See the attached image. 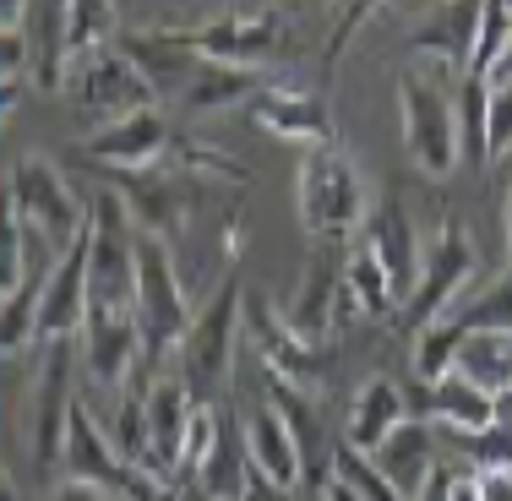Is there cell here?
I'll return each instance as SVG.
<instances>
[{"instance_id":"9c48e42d","label":"cell","mask_w":512,"mask_h":501,"mask_svg":"<svg viewBox=\"0 0 512 501\" xmlns=\"http://www.w3.org/2000/svg\"><path fill=\"white\" fill-rule=\"evenodd\" d=\"M240 327H246L256 360L267 365V382L300 387V393H316L327 376V349H311L306 338L289 327V316L278 311L262 289H246V305H240Z\"/></svg>"},{"instance_id":"8992f818","label":"cell","mask_w":512,"mask_h":501,"mask_svg":"<svg viewBox=\"0 0 512 501\" xmlns=\"http://www.w3.org/2000/svg\"><path fill=\"white\" fill-rule=\"evenodd\" d=\"M398 126H404V153L420 175L447 180L463 164L458 109L442 82H431L425 71H404L398 77Z\"/></svg>"},{"instance_id":"ac0fdd59","label":"cell","mask_w":512,"mask_h":501,"mask_svg":"<svg viewBox=\"0 0 512 501\" xmlns=\"http://www.w3.org/2000/svg\"><path fill=\"white\" fill-rule=\"evenodd\" d=\"M169 142H175V131H169L164 109H137V115L126 120H109V126H93L88 137H82V153L93 158V164H104V175H120V169H153L158 158L169 153Z\"/></svg>"},{"instance_id":"f1b7e54d","label":"cell","mask_w":512,"mask_h":501,"mask_svg":"<svg viewBox=\"0 0 512 501\" xmlns=\"http://www.w3.org/2000/svg\"><path fill=\"white\" fill-rule=\"evenodd\" d=\"M453 371L463 382H474L480 393H491L496 403H507L512 398V338L507 333H469Z\"/></svg>"},{"instance_id":"603a6c76","label":"cell","mask_w":512,"mask_h":501,"mask_svg":"<svg viewBox=\"0 0 512 501\" xmlns=\"http://www.w3.org/2000/svg\"><path fill=\"white\" fill-rule=\"evenodd\" d=\"M246 485H251V452H246V425L240 414L224 403V425H218V442L213 452L202 458V469L191 474L180 491H197L207 501H246Z\"/></svg>"},{"instance_id":"52a82bcc","label":"cell","mask_w":512,"mask_h":501,"mask_svg":"<svg viewBox=\"0 0 512 501\" xmlns=\"http://www.w3.org/2000/svg\"><path fill=\"white\" fill-rule=\"evenodd\" d=\"M474 267H480V251H474L469 229H463L458 218H442L436 235L425 240L420 284H414V295L404 300V311H398V327H404V333H425V327H436L442 316H453L463 284L474 278Z\"/></svg>"},{"instance_id":"3957f363","label":"cell","mask_w":512,"mask_h":501,"mask_svg":"<svg viewBox=\"0 0 512 501\" xmlns=\"http://www.w3.org/2000/svg\"><path fill=\"white\" fill-rule=\"evenodd\" d=\"M240 305H246V284H240V273H224V278H218V289L202 300L197 322H191L186 344H180V354H175V376L191 387V398H197V403H218V393L229 387Z\"/></svg>"},{"instance_id":"f546056e","label":"cell","mask_w":512,"mask_h":501,"mask_svg":"<svg viewBox=\"0 0 512 501\" xmlns=\"http://www.w3.org/2000/svg\"><path fill=\"white\" fill-rule=\"evenodd\" d=\"M267 82L262 71H246V66H218V60H202V71L191 77V88L180 93V104L191 115H213V109H229V104H246L256 99Z\"/></svg>"},{"instance_id":"484cf974","label":"cell","mask_w":512,"mask_h":501,"mask_svg":"<svg viewBox=\"0 0 512 501\" xmlns=\"http://www.w3.org/2000/svg\"><path fill=\"white\" fill-rule=\"evenodd\" d=\"M131 463H120V452L109 447V431L99 420H93V409L77 398V409H71V436H66V469H60V480H77V485H104V491H115L120 474H126Z\"/></svg>"},{"instance_id":"1f68e13d","label":"cell","mask_w":512,"mask_h":501,"mask_svg":"<svg viewBox=\"0 0 512 501\" xmlns=\"http://www.w3.org/2000/svg\"><path fill=\"white\" fill-rule=\"evenodd\" d=\"M120 11L104 6V0H71L66 11V44H71V66H82L88 55L109 50V44L120 39Z\"/></svg>"},{"instance_id":"ffe728a7","label":"cell","mask_w":512,"mask_h":501,"mask_svg":"<svg viewBox=\"0 0 512 501\" xmlns=\"http://www.w3.org/2000/svg\"><path fill=\"white\" fill-rule=\"evenodd\" d=\"M251 115L262 131L284 142H300V148H333L338 142V120H333V104L322 93H306V88H262L251 99Z\"/></svg>"},{"instance_id":"f35d334b","label":"cell","mask_w":512,"mask_h":501,"mask_svg":"<svg viewBox=\"0 0 512 501\" xmlns=\"http://www.w3.org/2000/svg\"><path fill=\"white\" fill-rule=\"evenodd\" d=\"M469 463L474 469H512V425L496 420L491 431L469 436Z\"/></svg>"},{"instance_id":"7dc6e473","label":"cell","mask_w":512,"mask_h":501,"mask_svg":"<svg viewBox=\"0 0 512 501\" xmlns=\"http://www.w3.org/2000/svg\"><path fill=\"white\" fill-rule=\"evenodd\" d=\"M322 501H360V496H355V491H344V485H333V491H327Z\"/></svg>"},{"instance_id":"277c9868","label":"cell","mask_w":512,"mask_h":501,"mask_svg":"<svg viewBox=\"0 0 512 501\" xmlns=\"http://www.w3.org/2000/svg\"><path fill=\"white\" fill-rule=\"evenodd\" d=\"M71 344H44L39 349V371L28 382V403H22V436H28V458L39 480L60 485L66 469V436H71Z\"/></svg>"},{"instance_id":"bcb514c9","label":"cell","mask_w":512,"mask_h":501,"mask_svg":"<svg viewBox=\"0 0 512 501\" xmlns=\"http://www.w3.org/2000/svg\"><path fill=\"white\" fill-rule=\"evenodd\" d=\"M453 501H485V496H480V469H458V480H453Z\"/></svg>"},{"instance_id":"cb8c5ba5","label":"cell","mask_w":512,"mask_h":501,"mask_svg":"<svg viewBox=\"0 0 512 501\" xmlns=\"http://www.w3.org/2000/svg\"><path fill=\"white\" fill-rule=\"evenodd\" d=\"M404 420H409V398H404V387L387 382V376H371V382H360V393L349 398V414H344V447H355V452H365V458H371V452L382 447Z\"/></svg>"},{"instance_id":"d590c367","label":"cell","mask_w":512,"mask_h":501,"mask_svg":"<svg viewBox=\"0 0 512 501\" xmlns=\"http://www.w3.org/2000/svg\"><path fill=\"white\" fill-rule=\"evenodd\" d=\"M463 164H491V82L463 77V115H458Z\"/></svg>"},{"instance_id":"7c38bea8","label":"cell","mask_w":512,"mask_h":501,"mask_svg":"<svg viewBox=\"0 0 512 501\" xmlns=\"http://www.w3.org/2000/svg\"><path fill=\"white\" fill-rule=\"evenodd\" d=\"M262 398L273 403L278 414H284L289 436H295V452H300V491L327 496V491H333V463H338V447H344V436L327 431L322 409H316L311 393H300V387L267 382Z\"/></svg>"},{"instance_id":"6da1fadb","label":"cell","mask_w":512,"mask_h":501,"mask_svg":"<svg viewBox=\"0 0 512 501\" xmlns=\"http://www.w3.org/2000/svg\"><path fill=\"white\" fill-rule=\"evenodd\" d=\"M295 207H300V224H306L311 246L316 240H355L365 213H371V191H365L360 164L344 148H311L300 153L295 164Z\"/></svg>"},{"instance_id":"5b68a950","label":"cell","mask_w":512,"mask_h":501,"mask_svg":"<svg viewBox=\"0 0 512 501\" xmlns=\"http://www.w3.org/2000/svg\"><path fill=\"white\" fill-rule=\"evenodd\" d=\"M6 213H17L22 224H33L44 240H50L55 251H71L82 240V229H88V207L77 202V191H71V180L60 175L55 158L44 153H22L11 158V175H6Z\"/></svg>"},{"instance_id":"60d3db41","label":"cell","mask_w":512,"mask_h":501,"mask_svg":"<svg viewBox=\"0 0 512 501\" xmlns=\"http://www.w3.org/2000/svg\"><path fill=\"white\" fill-rule=\"evenodd\" d=\"M512 153V82H491V158Z\"/></svg>"},{"instance_id":"4316f807","label":"cell","mask_w":512,"mask_h":501,"mask_svg":"<svg viewBox=\"0 0 512 501\" xmlns=\"http://www.w3.org/2000/svg\"><path fill=\"white\" fill-rule=\"evenodd\" d=\"M420 409H425V420L431 425H447V431H458V436H480V431H491L502 414H496V398L491 393H480L474 382H463V376H442V382H425L420 387Z\"/></svg>"},{"instance_id":"7bdbcfd3","label":"cell","mask_w":512,"mask_h":501,"mask_svg":"<svg viewBox=\"0 0 512 501\" xmlns=\"http://www.w3.org/2000/svg\"><path fill=\"white\" fill-rule=\"evenodd\" d=\"M480 496L485 501H512V469H480Z\"/></svg>"},{"instance_id":"83f0119b","label":"cell","mask_w":512,"mask_h":501,"mask_svg":"<svg viewBox=\"0 0 512 501\" xmlns=\"http://www.w3.org/2000/svg\"><path fill=\"white\" fill-rule=\"evenodd\" d=\"M66 11L60 0L50 6H28V22H22V33H28V77L39 82V93H60L71 82V44H66Z\"/></svg>"},{"instance_id":"8d00e7d4","label":"cell","mask_w":512,"mask_h":501,"mask_svg":"<svg viewBox=\"0 0 512 501\" xmlns=\"http://www.w3.org/2000/svg\"><path fill=\"white\" fill-rule=\"evenodd\" d=\"M507 50H512V6L491 0V6H480V33H474V66H469V77L491 82L496 66L507 60Z\"/></svg>"},{"instance_id":"d6a6232c","label":"cell","mask_w":512,"mask_h":501,"mask_svg":"<svg viewBox=\"0 0 512 501\" xmlns=\"http://www.w3.org/2000/svg\"><path fill=\"white\" fill-rule=\"evenodd\" d=\"M442 322L453 327L458 338H469V333H507L512 338V267L485 289V295L463 300L453 316H442Z\"/></svg>"},{"instance_id":"d6986e66","label":"cell","mask_w":512,"mask_h":501,"mask_svg":"<svg viewBox=\"0 0 512 501\" xmlns=\"http://www.w3.org/2000/svg\"><path fill=\"white\" fill-rule=\"evenodd\" d=\"M191 414L197 398L180 376H153L148 387V474L164 485H180V458H186Z\"/></svg>"},{"instance_id":"681fc988","label":"cell","mask_w":512,"mask_h":501,"mask_svg":"<svg viewBox=\"0 0 512 501\" xmlns=\"http://www.w3.org/2000/svg\"><path fill=\"white\" fill-rule=\"evenodd\" d=\"M496 414H502V425H512V398H507V403H496Z\"/></svg>"},{"instance_id":"b9f144b4","label":"cell","mask_w":512,"mask_h":501,"mask_svg":"<svg viewBox=\"0 0 512 501\" xmlns=\"http://www.w3.org/2000/svg\"><path fill=\"white\" fill-rule=\"evenodd\" d=\"M50 501H120L115 491H104V485H77V480H60Z\"/></svg>"},{"instance_id":"4dcf8cb0","label":"cell","mask_w":512,"mask_h":501,"mask_svg":"<svg viewBox=\"0 0 512 501\" xmlns=\"http://www.w3.org/2000/svg\"><path fill=\"white\" fill-rule=\"evenodd\" d=\"M148 387L153 376H131V387H120L115 398V420H109V447L120 452V463L148 469Z\"/></svg>"},{"instance_id":"7a4b0ae2","label":"cell","mask_w":512,"mask_h":501,"mask_svg":"<svg viewBox=\"0 0 512 501\" xmlns=\"http://www.w3.org/2000/svg\"><path fill=\"white\" fill-rule=\"evenodd\" d=\"M137 327H142V376H158V360H175L180 344H186L191 311L186 284L175 273V246L158 235H142L137 229Z\"/></svg>"},{"instance_id":"f907efd6","label":"cell","mask_w":512,"mask_h":501,"mask_svg":"<svg viewBox=\"0 0 512 501\" xmlns=\"http://www.w3.org/2000/svg\"><path fill=\"white\" fill-rule=\"evenodd\" d=\"M6 501H17V480H6Z\"/></svg>"},{"instance_id":"e0dca14e","label":"cell","mask_w":512,"mask_h":501,"mask_svg":"<svg viewBox=\"0 0 512 501\" xmlns=\"http://www.w3.org/2000/svg\"><path fill=\"white\" fill-rule=\"evenodd\" d=\"M355 246H360L365 256H371V262L382 267L387 278H393L398 300H409V295H414V284H420V262H425V251H420V240H414V224H409L404 202H398L393 191L371 202V213H365V224H360Z\"/></svg>"},{"instance_id":"816d5d0a","label":"cell","mask_w":512,"mask_h":501,"mask_svg":"<svg viewBox=\"0 0 512 501\" xmlns=\"http://www.w3.org/2000/svg\"><path fill=\"white\" fill-rule=\"evenodd\" d=\"M186 501H207V496H197V491H186Z\"/></svg>"},{"instance_id":"ba28073f","label":"cell","mask_w":512,"mask_h":501,"mask_svg":"<svg viewBox=\"0 0 512 501\" xmlns=\"http://www.w3.org/2000/svg\"><path fill=\"white\" fill-rule=\"evenodd\" d=\"M88 289L93 305H137V224L120 191L88 202Z\"/></svg>"},{"instance_id":"ee69618b","label":"cell","mask_w":512,"mask_h":501,"mask_svg":"<svg viewBox=\"0 0 512 501\" xmlns=\"http://www.w3.org/2000/svg\"><path fill=\"white\" fill-rule=\"evenodd\" d=\"M246 501H300V491H278L273 480H262V474L251 469V485H246Z\"/></svg>"},{"instance_id":"74e56055","label":"cell","mask_w":512,"mask_h":501,"mask_svg":"<svg viewBox=\"0 0 512 501\" xmlns=\"http://www.w3.org/2000/svg\"><path fill=\"white\" fill-rule=\"evenodd\" d=\"M333 485H344V491H355L360 501H404L393 491V485L382 480V469H376L365 452L355 447H338V463H333Z\"/></svg>"},{"instance_id":"7402d4cb","label":"cell","mask_w":512,"mask_h":501,"mask_svg":"<svg viewBox=\"0 0 512 501\" xmlns=\"http://www.w3.org/2000/svg\"><path fill=\"white\" fill-rule=\"evenodd\" d=\"M474 33H480V6H425L409 17L414 50L442 60L447 71H463V77L474 66Z\"/></svg>"},{"instance_id":"d4e9b609","label":"cell","mask_w":512,"mask_h":501,"mask_svg":"<svg viewBox=\"0 0 512 501\" xmlns=\"http://www.w3.org/2000/svg\"><path fill=\"white\" fill-rule=\"evenodd\" d=\"M240 425H246V452H251V469L262 474V480H273L278 491H300V452H295V436H289L284 414L273 409V403H256V409L240 414Z\"/></svg>"},{"instance_id":"ab89813d","label":"cell","mask_w":512,"mask_h":501,"mask_svg":"<svg viewBox=\"0 0 512 501\" xmlns=\"http://www.w3.org/2000/svg\"><path fill=\"white\" fill-rule=\"evenodd\" d=\"M115 496H120V501H186V491H180V485L153 480L148 469H126V474H120V485H115Z\"/></svg>"},{"instance_id":"f6af8a7d","label":"cell","mask_w":512,"mask_h":501,"mask_svg":"<svg viewBox=\"0 0 512 501\" xmlns=\"http://www.w3.org/2000/svg\"><path fill=\"white\" fill-rule=\"evenodd\" d=\"M453 480H458V469H436L431 485L420 491V501H453Z\"/></svg>"},{"instance_id":"5bb4252c","label":"cell","mask_w":512,"mask_h":501,"mask_svg":"<svg viewBox=\"0 0 512 501\" xmlns=\"http://www.w3.org/2000/svg\"><path fill=\"white\" fill-rule=\"evenodd\" d=\"M71 93H77L82 109L99 115V126L126 120V115H137V109H153V88L142 82V71L131 66L115 44L99 55H88L82 66H71Z\"/></svg>"},{"instance_id":"9a60e30c","label":"cell","mask_w":512,"mask_h":501,"mask_svg":"<svg viewBox=\"0 0 512 501\" xmlns=\"http://www.w3.org/2000/svg\"><path fill=\"white\" fill-rule=\"evenodd\" d=\"M115 191L120 202H126L131 224L142 229V235H158L175 246L180 224H186L191 202H197V186H191L186 175H175V169H120L115 175Z\"/></svg>"},{"instance_id":"44dd1931","label":"cell","mask_w":512,"mask_h":501,"mask_svg":"<svg viewBox=\"0 0 512 501\" xmlns=\"http://www.w3.org/2000/svg\"><path fill=\"white\" fill-rule=\"evenodd\" d=\"M371 463L382 469V480L393 485L404 501H420V491L431 485V474H436V425L425 420V414L420 420L409 414V420L371 452Z\"/></svg>"},{"instance_id":"836d02e7","label":"cell","mask_w":512,"mask_h":501,"mask_svg":"<svg viewBox=\"0 0 512 501\" xmlns=\"http://www.w3.org/2000/svg\"><path fill=\"white\" fill-rule=\"evenodd\" d=\"M164 158H169L175 175H191V180H229V186L246 180V164H240V158H229L224 148H213V142L186 137V131H175V142H169Z\"/></svg>"},{"instance_id":"c3c4849f","label":"cell","mask_w":512,"mask_h":501,"mask_svg":"<svg viewBox=\"0 0 512 501\" xmlns=\"http://www.w3.org/2000/svg\"><path fill=\"white\" fill-rule=\"evenodd\" d=\"M491 82H512V50H507L502 66H496V77H491Z\"/></svg>"},{"instance_id":"30bf717a","label":"cell","mask_w":512,"mask_h":501,"mask_svg":"<svg viewBox=\"0 0 512 501\" xmlns=\"http://www.w3.org/2000/svg\"><path fill=\"white\" fill-rule=\"evenodd\" d=\"M284 28H289V17L278 6H235L213 22H197V50L202 60H218V66L256 71L284 44Z\"/></svg>"},{"instance_id":"8fae6325","label":"cell","mask_w":512,"mask_h":501,"mask_svg":"<svg viewBox=\"0 0 512 501\" xmlns=\"http://www.w3.org/2000/svg\"><path fill=\"white\" fill-rule=\"evenodd\" d=\"M344 267H349V251L344 240H316L311 246V262H306V278H300V295L289 300V327L306 338L311 349H327V338L338 333V295H344Z\"/></svg>"},{"instance_id":"2e32d148","label":"cell","mask_w":512,"mask_h":501,"mask_svg":"<svg viewBox=\"0 0 512 501\" xmlns=\"http://www.w3.org/2000/svg\"><path fill=\"white\" fill-rule=\"evenodd\" d=\"M82 354H88V376L109 393L131 387L142 371V327L131 305H93L88 327H82Z\"/></svg>"},{"instance_id":"e575fe53","label":"cell","mask_w":512,"mask_h":501,"mask_svg":"<svg viewBox=\"0 0 512 501\" xmlns=\"http://www.w3.org/2000/svg\"><path fill=\"white\" fill-rule=\"evenodd\" d=\"M344 284H349V295H355L360 316H398V311H404V300H398L393 278H387L382 267H376L371 256L360 251V246H349V267H344Z\"/></svg>"},{"instance_id":"4fadbf2b","label":"cell","mask_w":512,"mask_h":501,"mask_svg":"<svg viewBox=\"0 0 512 501\" xmlns=\"http://www.w3.org/2000/svg\"><path fill=\"white\" fill-rule=\"evenodd\" d=\"M115 50L142 71L153 93H186L191 77L202 71L197 28H126L115 39Z\"/></svg>"}]
</instances>
